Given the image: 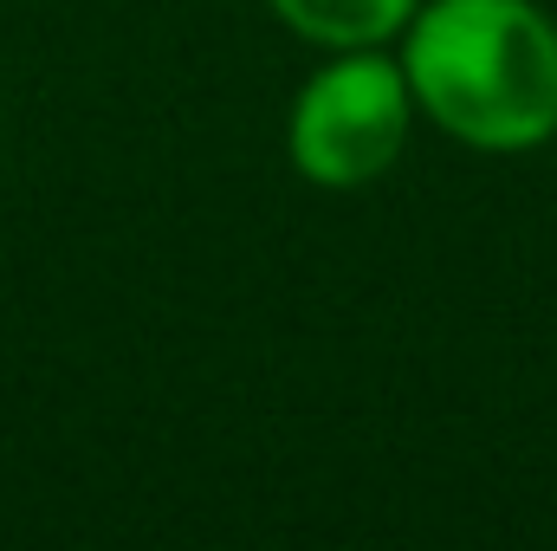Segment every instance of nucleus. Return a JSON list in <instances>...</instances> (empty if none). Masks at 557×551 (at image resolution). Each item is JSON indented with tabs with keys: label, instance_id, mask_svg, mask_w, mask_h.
Here are the masks:
<instances>
[{
	"label": "nucleus",
	"instance_id": "nucleus-3",
	"mask_svg": "<svg viewBox=\"0 0 557 551\" xmlns=\"http://www.w3.org/2000/svg\"><path fill=\"white\" fill-rule=\"evenodd\" d=\"M278 20L324 52H363V46H389L403 39L409 13L421 0H267Z\"/></svg>",
	"mask_w": 557,
	"mask_h": 551
},
{
	"label": "nucleus",
	"instance_id": "nucleus-2",
	"mask_svg": "<svg viewBox=\"0 0 557 551\" xmlns=\"http://www.w3.org/2000/svg\"><path fill=\"white\" fill-rule=\"evenodd\" d=\"M409 124L416 91L403 78V59H389L383 46L331 52V65H318L292 98L285 156L318 188H370L403 162Z\"/></svg>",
	"mask_w": 557,
	"mask_h": 551
},
{
	"label": "nucleus",
	"instance_id": "nucleus-1",
	"mask_svg": "<svg viewBox=\"0 0 557 551\" xmlns=\"http://www.w3.org/2000/svg\"><path fill=\"white\" fill-rule=\"evenodd\" d=\"M403 78L421 118L467 149L519 156L557 137V20L539 0H421Z\"/></svg>",
	"mask_w": 557,
	"mask_h": 551
}]
</instances>
